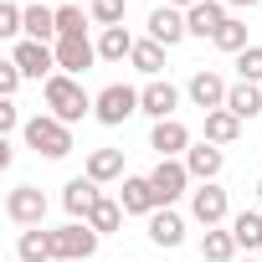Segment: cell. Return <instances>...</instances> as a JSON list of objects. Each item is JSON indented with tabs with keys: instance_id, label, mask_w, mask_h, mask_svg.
Instances as JSON below:
<instances>
[{
	"instance_id": "cell-1",
	"label": "cell",
	"mask_w": 262,
	"mask_h": 262,
	"mask_svg": "<svg viewBox=\"0 0 262 262\" xmlns=\"http://www.w3.org/2000/svg\"><path fill=\"white\" fill-rule=\"evenodd\" d=\"M41 98H47V113L52 118H62V123H82L88 113H93V98L98 93H88L77 77H67V72H52L47 82H41Z\"/></svg>"
},
{
	"instance_id": "cell-2",
	"label": "cell",
	"mask_w": 262,
	"mask_h": 262,
	"mask_svg": "<svg viewBox=\"0 0 262 262\" xmlns=\"http://www.w3.org/2000/svg\"><path fill=\"white\" fill-rule=\"evenodd\" d=\"M21 139H26V149H36V155H47V160H67V155L77 149V144H72V123H62V118H52V113L26 118Z\"/></svg>"
},
{
	"instance_id": "cell-3",
	"label": "cell",
	"mask_w": 262,
	"mask_h": 262,
	"mask_svg": "<svg viewBox=\"0 0 262 262\" xmlns=\"http://www.w3.org/2000/svg\"><path fill=\"white\" fill-rule=\"evenodd\" d=\"M134 113H139V88H128V82H108L93 98V118L103 128H118V123H128Z\"/></svg>"
},
{
	"instance_id": "cell-4",
	"label": "cell",
	"mask_w": 262,
	"mask_h": 262,
	"mask_svg": "<svg viewBox=\"0 0 262 262\" xmlns=\"http://www.w3.org/2000/svg\"><path fill=\"white\" fill-rule=\"evenodd\" d=\"M98 231L88 226V221H67V226H57L52 231V257L57 262H88L93 252H98Z\"/></svg>"
},
{
	"instance_id": "cell-5",
	"label": "cell",
	"mask_w": 262,
	"mask_h": 262,
	"mask_svg": "<svg viewBox=\"0 0 262 262\" xmlns=\"http://www.w3.org/2000/svg\"><path fill=\"white\" fill-rule=\"evenodd\" d=\"M6 216H11V226L31 231V226L47 221V195H41L36 185H11V195H6Z\"/></svg>"
},
{
	"instance_id": "cell-6",
	"label": "cell",
	"mask_w": 262,
	"mask_h": 262,
	"mask_svg": "<svg viewBox=\"0 0 262 262\" xmlns=\"http://www.w3.org/2000/svg\"><path fill=\"white\" fill-rule=\"evenodd\" d=\"M149 185H155L160 211H165V206H175V201L190 190V170H185V160H160V165L149 170Z\"/></svg>"
},
{
	"instance_id": "cell-7",
	"label": "cell",
	"mask_w": 262,
	"mask_h": 262,
	"mask_svg": "<svg viewBox=\"0 0 262 262\" xmlns=\"http://www.w3.org/2000/svg\"><path fill=\"white\" fill-rule=\"evenodd\" d=\"M11 62L26 72V77H52L57 72V47H47V41H31V36H21L16 41V52H11Z\"/></svg>"
},
{
	"instance_id": "cell-8",
	"label": "cell",
	"mask_w": 262,
	"mask_h": 262,
	"mask_svg": "<svg viewBox=\"0 0 262 262\" xmlns=\"http://www.w3.org/2000/svg\"><path fill=\"white\" fill-rule=\"evenodd\" d=\"M93 62H98V41H88V36H57V72L82 77Z\"/></svg>"
},
{
	"instance_id": "cell-9",
	"label": "cell",
	"mask_w": 262,
	"mask_h": 262,
	"mask_svg": "<svg viewBox=\"0 0 262 262\" xmlns=\"http://www.w3.org/2000/svg\"><path fill=\"white\" fill-rule=\"evenodd\" d=\"M190 216L211 231V226H226V216H231V201H226V190L221 185H201V190H190Z\"/></svg>"
},
{
	"instance_id": "cell-10",
	"label": "cell",
	"mask_w": 262,
	"mask_h": 262,
	"mask_svg": "<svg viewBox=\"0 0 262 262\" xmlns=\"http://www.w3.org/2000/svg\"><path fill=\"white\" fill-rule=\"evenodd\" d=\"M149 149H155L160 160H185V149H190V128H185L180 118H160V123L149 128Z\"/></svg>"
},
{
	"instance_id": "cell-11",
	"label": "cell",
	"mask_w": 262,
	"mask_h": 262,
	"mask_svg": "<svg viewBox=\"0 0 262 262\" xmlns=\"http://www.w3.org/2000/svg\"><path fill=\"white\" fill-rule=\"evenodd\" d=\"M185 36H190L185 11H175V6H155V11H149V41H160V47L170 52V47H180Z\"/></svg>"
},
{
	"instance_id": "cell-12",
	"label": "cell",
	"mask_w": 262,
	"mask_h": 262,
	"mask_svg": "<svg viewBox=\"0 0 262 262\" xmlns=\"http://www.w3.org/2000/svg\"><path fill=\"white\" fill-rule=\"evenodd\" d=\"M175 108H180V88H175V82L155 77V82L139 88V113H149L155 123H160V118H175Z\"/></svg>"
},
{
	"instance_id": "cell-13",
	"label": "cell",
	"mask_w": 262,
	"mask_h": 262,
	"mask_svg": "<svg viewBox=\"0 0 262 262\" xmlns=\"http://www.w3.org/2000/svg\"><path fill=\"white\" fill-rule=\"evenodd\" d=\"M185 93H190V103H195L201 113H216V108H226V93H231V88H226L211 67H201V72L185 82Z\"/></svg>"
},
{
	"instance_id": "cell-14",
	"label": "cell",
	"mask_w": 262,
	"mask_h": 262,
	"mask_svg": "<svg viewBox=\"0 0 262 262\" xmlns=\"http://www.w3.org/2000/svg\"><path fill=\"white\" fill-rule=\"evenodd\" d=\"M98 201H103V190H98V180H88V175H72V180L62 185V206H67L72 221H88Z\"/></svg>"
},
{
	"instance_id": "cell-15",
	"label": "cell",
	"mask_w": 262,
	"mask_h": 262,
	"mask_svg": "<svg viewBox=\"0 0 262 262\" xmlns=\"http://www.w3.org/2000/svg\"><path fill=\"white\" fill-rule=\"evenodd\" d=\"M118 206H123V216H155V211H160V201H155V185H149V175H123Z\"/></svg>"
},
{
	"instance_id": "cell-16",
	"label": "cell",
	"mask_w": 262,
	"mask_h": 262,
	"mask_svg": "<svg viewBox=\"0 0 262 262\" xmlns=\"http://www.w3.org/2000/svg\"><path fill=\"white\" fill-rule=\"evenodd\" d=\"M221 165H226V149H216V144H206V139L185 149V170H190V180H201V185H216Z\"/></svg>"
},
{
	"instance_id": "cell-17",
	"label": "cell",
	"mask_w": 262,
	"mask_h": 262,
	"mask_svg": "<svg viewBox=\"0 0 262 262\" xmlns=\"http://www.w3.org/2000/svg\"><path fill=\"white\" fill-rule=\"evenodd\" d=\"M226 21H231V16H226V6H221V0H201V6H190V11H185L190 36H211V41H216V31H221Z\"/></svg>"
},
{
	"instance_id": "cell-18",
	"label": "cell",
	"mask_w": 262,
	"mask_h": 262,
	"mask_svg": "<svg viewBox=\"0 0 262 262\" xmlns=\"http://www.w3.org/2000/svg\"><path fill=\"white\" fill-rule=\"evenodd\" d=\"M149 242H155V247H170V252H175V247L185 242V216H180L175 206L155 211V216H149Z\"/></svg>"
},
{
	"instance_id": "cell-19",
	"label": "cell",
	"mask_w": 262,
	"mask_h": 262,
	"mask_svg": "<svg viewBox=\"0 0 262 262\" xmlns=\"http://www.w3.org/2000/svg\"><path fill=\"white\" fill-rule=\"evenodd\" d=\"M226 113H236L242 123H247V118H262V88H257V82H231Z\"/></svg>"
},
{
	"instance_id": "cell-20",
	"label": "cell",
	"mask_w": 262,
	"mask_h": 262,
	"mask_svg": "<svg viewBox=\"0 0 262 262\" xmlns=\"http://www.w3.org/2000/svg\"><path fill=\"white\" fill-rule=\"evenodd\" d=\"M236 139H242V118H236V113H226V108L206 113V144L226 149V144H236Z\"/></svg>"
},
{
	"instance_id": "cell-21",
	"label": "cell",
	"mask_w": 262,
	"mask_h": 262,
	"mask_svg": "<svg viewBox=\"0 0 262 262\" xmlns=\"http://www.w3.org/2000/svg\"><path fill=\"white\" fill-rule=\"evenodd\" d=\"M82 175H88V180H98V185H108V180H123V149H93Z\"/></svg>"
},
{
	"instance_id": "cell-22",
	"label": "cell",
	"mask_w": 262,
	"mask_h": 262,
	"mask_svg": "<svg viewBox=\"0 0 262 262\" xmlns=\"http://www.w3.org/2000/svg\"><path fill=\"white\" fill-rule=\"evenodd\" d=\"M16 257H21V262H57V257H52V231H47V226L21 231V236H16Z\"/></svg>"
},
{
	"instance_id": "cell-23",
	"label": "cell",
	"mask_w": 262,
	"mask_h": 262,
	"mask_svg": "<svg viewBox=\"0 0 262 262\" xmlns=\"http://www.w3.org/2000/svg\"><path fill=\"white\" fill-rule=\"evenodd\" d=\"M128 57H134V36H128L123 26L98 31V62H128Z\"/></svg>"
},
{
	"instance_id": "cell-24",
	"label": "cell",
	"mask_w": 262,
	"mask_h": 262,
	"mask_svg": "<svg viewBox=\"0 0 262 262\" xmlns=\"http://www.w3.org/2000/svg\"><path fill=\"white\" fill-rule=\"evenodd\" d=\"M236 252H242V247H236L231 226H226V231H221V226H211V231L201 236V257H206V262H236Z\"/></svg>"
},
{
	"instance_id": "cell-25",
	"label": "cell",
	"mask_w": 262,
	"mask_h": 262,
	"mask_svg": "<svg viewBox=\"0 0 262 262\" xmlns=\"http://www.w3.org/2000/svg\"><path fill=\"white\" fill-rule=\"evenodd\" d=\"M26 36L57 47V11L52 6H26Z\"/></svg>"
},
{
	"instance_id": "cell-26",
	"label": "cell",
	"mask_w": 262,
	"mask_h": 262,
	"mask_svg": "<svg viewBox=\"0 0 262 262\" xmlns=\"http://www.w3.org/2000/svg\"><path fill=\"white\" fill-rule=\"evenodd\" d=\"M128 62H134V72H144V77L155 82V77L165 72V47L144 36V41H134V57H128Z\"/></svg>"
},
{
	"instance_id": "cell-27",
	"label": "cell",
	"mask_w": 262,
	"mask_h": 262,
	"mask_svg": "<svg viewBox=\"0 0 262 262\" xmlns=\"http://www.w3.org/2000/svg\"><path fill=\"white\" fill-rule=\"evenodd\" d=\"M231 236H236V247L257 252V247H262V211H242V216H231Z\"/></svg>"
},
{
	"instance_id": "cell-28",
	"label": "cell",
	"mask_w": 262,
	"mask_h": 262,
	"mask_svg": "<svg viewBox=\"0 0 262 262\" xmlns=\"http://www.w3.org/2000/svg\"><path fill=\"white\" fill-rule=\"evenodd\" d=\"M88 226H93V231H98V236H108V231H118V226H123V206H118V201H108V195H103V201H98V206H93V216H88Z\"/></svg>"
},
{
	"instance_id": "cell-29",
	"label": "cell",
	"mask_w": 262,
	"mask_h": 262,
	"mask_svg": "<svg viewBox=\"0 0 262 262\" xmlns=\"http://www.w3.org/2000/svg\"><path fill=\"white\" fill-rule=\"evenodd\" d=\"M216 47H221V52H231V57H242V52L252 47V41H247V21H236V16H231V21L216 31Z\"/></svg>"
},
{
	"instance_id": "cell-30",
	"label": "cell",
	"mask_w": 262,
	"mask_h": 262,
	"mask_svg": "<svg viewBox=\"0 0 262 262\" xmlns=\"http://www.w3.org/2000/svg\"><path fill=\"white\" fill-rule=\"evenodd\" d=\"M93 16H82L77 6H57V36H88Z\"/></svg>"
},
{
	"instance_id": "cell-31",
	"label": "cell",
	"mask_w": 262,
	"mask_h": 262,
	"mask_svg": "<svg viewBox=\"0 0 262 262\" xmlns=\"http://www.w3.org/2000/svg\"><path fill=\"white\" fill-rule=\"evenodd\" d=\"M88 16H93V26H123V0H93L88 6Z\"/></svg>"
},
{
	"instance_id": "cell-32",
	"label": "cell",
	"mask_w": 262,
	"mask_h": 262,
	"mask_svg": "<svg viewBox=\"0 0 262 262\" xmlns=\"http://www.w3.org/2000/svg\"><path fill=\"white\" fill-rule=\"evenodd\" d=\"M236 82H257L262 88V47H247L236 57Z\"/></svg>"
},
{
	"instance_id": "cell-33",
	"label": "cell",
	"mask_w": 262,
	"mask_h": 262,
	"mask_svg": "<svg viewBox=\"0 0 262 262\" xmlns=\"http://www.w3.org/2000/svg\"><path fill=\"white\" fill-rule=\"evenodd\" d=\"M21 31H26V11L16 0H6V6H0V36H21Z\"/></svg>"
},
{
	"instance_id": "cell-34",
	"label": "cell",
	"mask_w": 262,
	"mask_h": 262,
	"mask_svg": "<svg viewBox=\"0 0 262 262\" xmlns=\"http://www.w3.org/2000/svg\"><path fill=\"white\" fill-rule=\"evenodd\" d=\"M16 128H26V123H21L16 98H6V103H0V134H16Z\"/></svg>"
},
{
	"instance_id": "cell-35",
	"label": "cell",
	"mask_w": 262,
	"mask_h": 262,
	"mask_svg": "<svg viewBox=\"0 0 262 262\" xmlns=\"http://www.w3.org/2000/svg\"><path fill=\"white\" fill-rule=\"evenodd\" d=\"M21 77H26V72H21L16 62H6V67H0V93H6V98H16V88H21Z\"/></svg>"
},
{
	"instance_id": "cell-36",
	"label": "cell",
	"mask_w": 262,
	"mask_h": 262,
	"mask_svg": "<svg viewBox=\"0 0 262 262\" xmlns=\"http://www.w3.org/2000/svg\"><path fill=\"white\" fill-rule=\"evenodd\" d=\"M221 6H231V11H247V6H262V0H221Z\"/></svg>"
},
{
	"instance_id": "cell-37",
	"label": "cell",
	"mask_w": 262,
	"mask_h": 262,
	"mask_svg": "<svg viewBox=\"0 0 262 262\" xmlns=\"http://www.w3.org/2000/svg\"><path fill=\"white\" fill-rule=\"evenodd\" d=\"M165 6H175V11H190V6H201V0H165Z\"/></svg>"
},
{
	"instance_id": "cell-38",
	"label": "cell",
	"mask_w": 262,
	"mask_h": 262,
	"mask_svg": "<svg viewBox=\"0 0 262 262\" xmlns=\"http://www.w3.org/2000/svg\"><path fill=\"white\" fill-rule=\"evenodd\" d=\"M257 201H262V180H257Z\"/></svg>"
},
{
	"instance_id": "cell-39",
	"label": "cell",
	"mask_w": 262,
	"mask_h": 262,
	"mask_svg": "<svg viewBox=\"0 0 262 262\" xmlns=\"http://www.w3.org/2000/svg\"><path fill=\"white\" fill-rule=\"evenodd\" d=\"M242 262H252V257H242Z\"/></svg>"
},
{
	"instance_id": "cell-40",
	"label": "cell",
	"mask_w": 262,
	"mask_h": 262,
	"mask_svg": "<svg viewBox=\"0 0 262 262\" xmlns=\"http://www.w3.org/2000/svg\"><path fill=\"white\" fill-rule=\"evenodd\" d=\"M257 11H262V6H257Z\"/></svg>"
}]
</instances>
